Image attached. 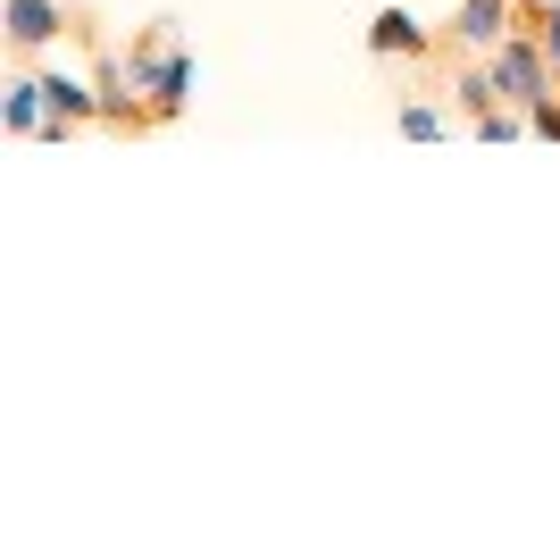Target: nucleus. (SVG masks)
<instances>
[{"mask_svg":"<svg viewBox=\"0 0 560 560\" xmlns=\"http://www.w3.org/2000/svg\"><path fill=\"white\" fill-rule=\"evenodd\" d=\"M452 101H460V117L477 126L486 109H502V84H493V68H468L460 84H452Z\"/></svg>","mask_w":560,"mask_h":560,"instance_id":"423d86ee","label":"nucleus"},{"mask_svg":"<svg viewBox=\"0 0 560 560\" xmlns=\"http://www.w3.org/2000/svg\"><path fill=\"white\" fill-rule=\"evenodd\" d=\"M518 9H544V0H518Z\"/></svg>","mask_w":560,"mask_h":560,"instance_id":"1a4fd4ad","label":"nucleus"},{"mask_svg":"<svg viewBox=\"0 0 560 560\" xmlns=\"http://www.w3.org/2000/svg\"><path fill=\"white\" fill-rule=\"evenodd\" d=\"M401 135H444V109H427V101H410V109H401Z\"/></svg>","mask_w":560,"mask_h":560,"instance_id":"0eeeda50","label":"nucleus"},{"mask_svg":"<svg viewBox=\"0 0 560 560\" xmlns=\"http://www.w3.org/2000/svg\"><path fill=\"white\" fill-rule=\"evenodd\" d=\"M369 50H376V59H435V50H444V34H427L410 9H376Z\"/></svg>","mask_w":560,"mask_h":560,"instance_id":"f03ea898","label":"nucleus"},{"mask_svg":"<svg viewBox=\"0 0 560 560\" xmlns=\"http://www.w3.org/2000/svg\"><path fill=\"white\" fill-rule=\"evenodd\" d=\"M50 126V101H43V75H9V135H43Z\"/></svg>","mask_w":560,"mask_h":560,"instance_id":"39448f33","label":"nucleus"},{"mask_svg":"<svg viewBox=\"0 0 560 560\" xmlns=\"http://www.w3.org/2000/svg\"><path fill=\"white\" fill-rule=\"evenodd\" d=\"M536 34H544V50H552V68H560V0H544V9H536Z\"/></svg>","mask_w":560,"mask_h":560,"instance_id":"6e6552de","label":"nucleus"},{"mask_svg":"<svg viewBox=\"0 0 560 560\" xmlns=\"http://www.w3.org/2000/svg\"><path fill=\"white\" fill-rule=\"evenodd\" d=\"M518 25V0H460V18L444 25V43H460V50H493L502 34Z\"/></svg>","mask_w":560,"mask_h":560,"instance_id":"7ed1b4c3","label":"nucleus"},{"mask_svg":"<svg viewBox=\"0 0 560 560\" xmlns=\"http://www.w3.org/2000/svg\"><path fill=\"white\" fill-rule=\"evenodd\" d=\"M126 75H135L142 93L160 101V117H185V101H192V59L167 43V25L135 34V50H126Z\"/></svg>","mask_w":560,"mask_h":560,"instance_id":"f257e3e1","label":"nucleus"},{"mask_svg":"<svg viewBox=\"0 0 560 560\" xmlns=\"http://www.w3.org/2000/svg\"><path fill=\"white\" fill-rule=\"evenodd\" d=\"M59 34H68V0H9V50L18 59H34Z\"/></svg>","mask_w":560,"mask_h":560,"instance_id":"20e7f679","label":"nucleus"}]
</instances>
